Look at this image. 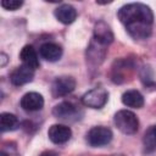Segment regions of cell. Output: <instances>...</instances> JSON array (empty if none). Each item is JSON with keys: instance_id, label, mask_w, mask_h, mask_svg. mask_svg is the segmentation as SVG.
I'll return each instance as SVG.
<instances>
[{"instance_id": "cell-14", "label": "cell", "mask_w": 156, "mask_h": 156, "mask_svg": "<svg viewBox=\"0 0 156 156\" xmlns=\"http://www.w3.org/2000/svg\"><path fill=\"white\" fill-rule=\"evenodd\" d=\"M20 58L22 60L23 65L37 69L39 67V57L35 51V49L32 45H24L20 52Z\"/></svg>"}, {"instance_id": "cell-19", "label": "cell", "mask_w": 156, "mask_h": 156, "mask_svg": "<svg viewBox=\"0 0 156 156\" xmlns=\"http://www.w3.org/2000/svg\"><path fill=\"white\" fill-rule=\"evenodd\" d=\"M22 5H23V1H21V0H2L1 1V6L9 11H16Z\"/></svg>"}, {"instance_id": "cell-7", "label": "cell", "mask_w": 156, "mask_h": 156, "mask_svg": "<svg viewBox=\"0 0 156 156\" xmlns=\"http://www.w3.org/2000/svg\"><path fill=\"white\" fill-rule=\"evenodd\" d=\"M48 136L54 144H65L72 136V130L65 124H52L48 130Z\"/></svg>"}, {"instance_id": "cell-2", "label": "cell", "mask_w": 156, "mask_h": 156, "mask_svg": "<svg viewBox=\"0 0 156 156\" xmlns=\"http://www.w3.org/2000/svg\"><path fill=\"white\" fill-rule=\"evenodd\" d=\"M113 122L118 130L123 134H135L139 129V119L129 110H121L116 112L113 117Z\"/></svg>"}, {"instance_id": "cell-8", "label": "cell", "mask_w": 156, "mask_h": 156, "mask_svg": "<svg viewBox=\"0 0 156 156\" xmlns=\"http://www.w3.org/2000/svg\"><path fill=\"white\" fill-rule=\"evenodd\" d=\"M105 55H106V45H102L93 39L87 49V61L93 66H99L104 61Z\"/></svg>"}, {"instance_id": "cell-15", "label": "cell", "mask_w": 156, "mask_h": 156, "mask_svg": "<svg viewBox=\"0 0 156 156\" xmlns=\"http://www.w3.org/2000/svg\"><path fill=\"white\" fill-rule=\"evenodd\" d=\"M122 102L133 108H140L144 106V96L138 90H127L122 95Z\"/></svg>"}, {"instance_id": "cell-9", "label": "cell", "mask_w": 156, "mask_h": 156, "mask_svg": "<svg viewBox=\"0 0 156 156\" xmlns=\"http://www.w3.org/2000/svg\"><path fill=\"white\" fill-rule=\"evenodd\" d=\"M21 107L24 111L28 112H34V111H39L43 108L44 106V98L35 91H29L27 94H24L20 101Z\"/></svg>"}, {"instance_id": "cell-6", "label": "cell", "mask_w": 156, "mask_h": 156, "mask_svg": "<svg viewBox=\"0 0 156 156\" xmlns=\"http://www.w3.org/2000/svg\"><path fill=\"white\" fill-rule=\"evenodd\" d=\"M33 77H34V69L26 66V65H22L17 68H15L11 74H10V82L16 85V87H20V85H23V84H27L29 82L33 80Z\"/></svg>"}, {"instance_id": "cell-11", "label": "cell", "mask_w": 156, "mask_h": 156, "mask_svg": "<svg viewBox=\"0 0 156 156\" xmlns=\"http://www.w3.org/2000/svg\"><path fill=\"white\" fill-rule=\"evenodd\" d=\"M78 113H79L78 107L69 101L60 102L52 110V115L56 118H61V119H72L73 117H77Z\"/></svg>"}, {"instance_id": "cell-18", "label": "cell", "mask_w": 156, "mask_h": 156, "mask_svg": "<svg viewBox=\"0 0 156 156\" xmlns=\"http://www.w3.org/2000/svg\"><path fill=\"white\" fill-rule=\"evenodd\" d=\"M0 156H20L16 144H15V143H12V141L2 144Z\"/></svg>"}, {"instance_id": "cell-10", "label": "cell", "mask_w": 156, "mask_h": 156, "mask_svg": "<svg viewBox=\"0 0 156 156\" xmlns=\"http://www.w3.org/2000/svg\"><path fill=\"white\" fill-rule=\"evenodd\" d=\"M94 40H96L98 43L102 44V45H108L113 41V33L110 28V26L104 22V21H99L95 23L94 27Z\"/></svg>"}, {"instance_id": "cell-1", "label": "cell", "mask_w": 156, "mask_h": 156, "mask_svg": "<svg viewBox=\"0 0 156 156\" xmlns=\"http://www.w3.org/2000/svg\"><path fill=\"white\" fill-rule=\"evenodd\" d=\"M117 16L132 38L144 40L151 35L154 13L147 5L141 2L123 5L118 10Z\"/></svg>"}, {"instance_id": "cell-17", "label": "cell", "mask_w": 156, "mask_h": 156, "mask_svg": "<svg viewBox=\"0 0 156 156\" xmlns=\"http://www.w3.org/2000/svg\"><path fill=\"white\" fill-rule=\"evenodd\" d=\"M18 127V118L10 112H2L0 115V128L1 132L15 130Z\"/></svg>"}, {"instance_id": "cell-12", "label": "cell", "mask_w": 156, "mask_h": 156, "mask_svg": "<svg viewBox=\"0 0 156 156\" xmlns=\"http://www.w3.org/2000/svg\"><path fill=\"white\" fill-rule=\"evenodd\" d=\"M56 20L63 24H71L77 18V10L69 4H62L54 12Z\"/></svg>"}, {"instance_id": "cell-21", "label": "cell", "mask_w": 156, "mask_h": 156, "mask_svg": "<svg viewBox=\"0 0 156 156\" xmlns=\"http://www.w3.org/2000/svg\"><path fill=\"white\" fill-rule=\"evenodd\" d=\"M39 156H57L54 151H45V152H43V154H40Z\"/></svg>"}, {"instance_id": "cell-16", "label": "cell", "mask_w": 156, "mask_h": 156, "mask_svg": "<svg viewBox=\"0 0 156 156\" xmlns=\"http://www.w3.org/2000/svg\"><path fill=\"white\" fill-rule=\"evenodd\" d=\"M143 146L146 154H151L156 150V126L147 128L143 138Z\"/></svg>"}, {"instance_id": "cell-5", "label": "cell", "mask_w": 156, "mask_h": 156, "mask_svg": "<svg viewBox=\"0 0 156 156\" xmlns=\"http://www.w3.org/2000/svg\"><path fill=\"white\" fill-rule=\"evenodd\" d=\"M76 88V80L71 76H61L57 77L51 85V94L54 98L66 96L72 93Z\"/></svg>"}, {"instance_id": "cell-13", "label": "cell", "mask_w": 156, "mask_h": 156, "mask_svg": "<svg viewBox=\"0 0 156 156\" xmlns=\"http://www.w3.org/2000/svg\"><path fill=\"white\" fill-rule=\"evenodd\" d=\"M39 55L41 58H44L49 62H55V61H58L61 58L62 48L55 43H45L40 46Z\"/></svg>"}, {"instance_id": "cell-20", "label": "cell", "mask_w": 156, "mask_h": 156, "mask_svg": "<svg viewBox=\"0 0 156 156\" xmlns=\"http://www.w3.org/2000/svg\"><path fill=\"white\" fill-rule=\"evenodd\" d=\"M0 60H1V62H0V66L1 67H4L5 65H6V62H7V56H6V54H4V52H1V55H0Z\"/></svg>"}, {"instance_id": "cell-4", "label": "cell", "mask_w": 156, "mask_h": 156, "mask_svg": "<svg viewBox=\"0 0 156 156\" xmlns=\"http://www.w3.org/2000/svg\"><path fill=\"white\" fill-rule=\"evenodd\" d=\"M112 132L107 127L98 126L93 127L87 134V141L93 147H101L111 143L112 140Z\"/></svg>"}, {"instance_id": "cell-3", "label": "cell", "mask_w": 156, "mask_h": 156, "mask_svg": "<svg viewBox=\"0 0 156 156\" xmlns=\"http://www.w3.org/2000/svg\"><path fill=\"white\" fill-rule=\"evenodd\" d=\"M107 99H108L107 90L102 87H96L87 91L82 96V102L84 106L90 108H101L107 102Z\"/></svg>"}]
</instances>
